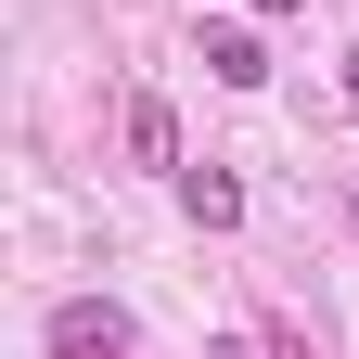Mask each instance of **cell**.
Instances as JSON below:
<instances>
[{
  "mask_svg": "<svg viewBox=\"0 0 359 359\" xmlns=\"http://www.w3.org/2000/svg\"><path fill=\"white\" fill-rule=\"evenodd\" d=\"M52 359H128V308L116 295H65L52 308Z\"/></svg>",
  "mask_w": 359,
  "mask_h": 359,
  "instance_id": "obj_1",
  "label": "cell"
},
{
  "mask_svg": "<svg viewBox=\"0 0 359 359\" xmlns=\"http://www.w3.org/2000/svg\"><path fill=\"white\" fill-rule=\"evenodd\" d=\"M116 142H128V167H167V180H180V116L154 103V90H128V116H116Z\"/></svg>",
  "mask_w": 359,
  "mask_h": 359,
  "instance_id": "obj_2",
  "label": "cell"
},
{
  "mask_svg": "<svg viewBox=\"0 0 359 359\" xmlns=\"http://www.w3.org/2000/svg\"><path fill=\"white\" fill-rule=\"evenodd\" d=\"M180 218L193 231H244V180L231 167H180Z\"/></svg>",
  "mask_w": 359,
  "mask_h": 359,
  "instance_id": "obj_3",
  "label": "cell"
},
{
  "mask_svg": "<svg viewBox=\"0 0 359 359\" xmlns=\"http://www.w3.org/2000/svg\"><path fill=\"white\" fill-rule=\"evenodd\" d=\"M193 52H205V77H218V90H269V52H257V26H205Z\"/></svg>",
  "mask_w": 359,
  "mask_h": 359,
  "instance_id": "obj_4",
  "label": "cell"
},
{
  "mask_svg": "<svg viewBox=\"0 0 359 359\" xmlns=\"http://www.w3.org/2000/svg\"><path fill=\"white\" fill-rule=\"evenodd\" d=\"M205 359H269V346H257V334H218V346H205Z\"/></svg>",
  "mask_w": 359,
  "mask_h": 359,
  "instance_id": "obj_5",
  "label": "cell"
},
{
  "mask_svg": "<svg viewBox=\"0 0 359 359\" xmlns=\"http://www.w3.org/2000/svg\"><path fill=\"white\" fill-rule=\"evenodd\" d=\"M269 359H308V334H269Z\"/></svg>",
  "mask_w": 359,
  "mask_h": 359,
  "instance_id": "obj_6",
  "label": "cell"
},
{
  "mask_svg": "<svg viewBox=\"0 0 359 359\" xmlns=\"http://www.w3.org/2000/svg\"><path fill=\"white\" fill-rule=\"evenodd\" d=\"M346 116H359V52H346Z\"/></svg>",
  "mask_w": 359,
  "mask_h": 359,
  "instance_id": "obj_7",
  "label": "cell"
},
{
  "mask_svg": "<svg viewBox=\"0 0 359 359\" xmlns=\"http://www.w3.org/2000/svg\"><path fill=\"white\" fill-rule=\"evenodd\" d=\"M257 13H308V0H257Z\"/></svg>",
  "mask_w": 359,
  "mask_h": 359,
  "instance_id": "obj_8",
  "label": "cell"
},
{
  "mask_svg": "<svg viewBox=\"0 0 359 359\" xmlns=\"http://www.w3.org/2000/svg\"><path fill=\"white\" fill-rule=\"evenodd\" d=\"M346 231H359V193H346Z\"/></svg>",
  "mask_w": 359,
  "mask_h": 359,
  "instance_id": "obj_9",
  "label": "cell"
}]
</instances>
